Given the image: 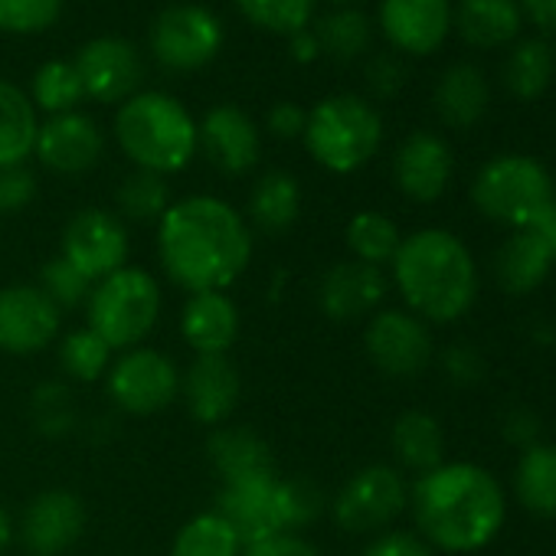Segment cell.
<instances>
[{"label":"cell","mask_w":556,"mask_h":556,"mask_svg":"<svg viewBox=\"0 0 556 556\" xmlns=\"http://www.w3.org/2000/svg\"><path fill=\"white\" fill-rule=\"evenodd\" d=\"M255 252L245 216L223 197L193 193L174 200L157 219V258L187 295L226 292L245 275Z\"/></svg>","instance_id":"obj_1"},{"label":"cell","mask_w":556,"mask_h":556,"mask_svg":"<svg viewBox=\"0 0 556 556\" xmlns=\"http://www.w3.org/2000/svg\"><path fill=\"white\" fill-rule=\"evenodd\" d=\"M413 520L429 546L475 553L504 527V491L491 471L471 462H442L409 491Z\"/></svg>","instance_id":"obj_2"},{"label":"cell","mask_w":556,"mask_h":556,"mask_svg":"<svg viewBox=\"0 0 556 556\" xmlns=\"http://www.w3.org/2000/svg\"><path fill=\"white\" fill-rule=\"evenodd\" d=\"M393 282L409 312L432 325L458 321L478 299V265L448 229H416L393 255Z\"/></svg>","instance_id":"obj_3"},{"label":"cell","mask_w":556,"mask_h":556,"mask_svg":"<svg viewBox=\"0 0 556 556\" xmlns=\"http://www.w3.org/2000/svg\"><path fill=\"white\" fill-rule=\"evenodd\" d=\"M115 141L135 170L177 174L197 154L193 115L164 92H135L115 115Z\"/></svg>","instance_id":"obj_4"},{"label":"cell","mask_w":556,"mask_h":556,"mask_svg":"<svg viewBox=\"0 0 556 556\" xmlns=\"http://www.w3.org/2000/svg\"><path fill=\"white\" fill-rule=\"evenodd\" d=\"M164 312L161 282L141 265H125L92 286L86 302V318L112 354L141 348L157 328Z\"/></svg>","instance_id":"obj_5"},{"label":"cell","mask_w":556,"mask_h":556,"mask_svg":"<svg viewBox=\"0 0 556 556\" xmlns=\"http://www.w3.org/2000/svg\"><path fill=\"white\" fill-rule=\"evenodd\" d=\"M302 141L325 170L354 174L380 151L383 122L361 96H328L308 112Z\"/></svg>","instance_id":"obj_6"},{"label":"cell","mask_w":556,"mask_h":556,"mask_svg":"<svg viewBox=\"0 0 556 556\" xmlns=\"http://www.w3.org/2000/svg\"><path fill=\"white\" fill-rule=\"evenodd\" d=\"M471 200L488 219L520 229L540 206L553 200V180L540 161L504 154L478 170L471 184Z\"/></svg>","instance_id":"obj_7"},{"label":"cell","mask_w":556,"mask_h":556,"mask_svg":"<svg viewBox=\"0 0 556 556\" xmlns=\"http://www.w3.org/2000/svg\"><path fill=\"white\" fill-rule=\"evenodd\" d=\"M105 396L125 416H157L180 396V367L157 348L122 351L105 374Z\"/></svg>","instance_id":"obj_8"},{"label":"cell","mask_w":556,"mask_h":556,"mask_svg":"<svg viewBox=\"0 0 556 556\" xmlns=\"http://www.w3.org/2000/svg\"><path fill=\"white\" fill-rule=\"evenodd\" d=\"M409 507V488L393 465L357 468L334 497H328L331 520L344 533H383Z\"/></svg>","instance_id":"obj_9"},{"label":"cell","mask_w":556,"mask_h":556,"mask_svg":"<svg viewBox=\"0 0 556 556\" xmlns=\"http://www.w3.org/2000/svg\"><path fill=\"white\" fill-rule=\"evenodd\" d=\"M151 53L170 73H197L210 66L223 47V24L200 4H170L151 24Z\"/></svg>","instance_id":"obj_10"},{"label":"cell","mask_w":556,"mask_h":556,"mask_svg":"<svg viewBox=\"0 0 556 556\" xmlns=\"http://www.w3.org/2000/svg\"><path fill=\"white\" fill-rule=\"evenodd\" d=\"M60 255L73 262L89 282H102V278L128 265L131 255L128 226L118 213L102 206L76 210L63 226Z\"/></svg>","instance_id":"obj_11"},{"label":"cell","mask_w":556,"mask_h":556,"mask_svg":"<svg viewBox=\"0 0 556 556\" xmlns=\"http://www.w3.org/2000/svg\"><path fill=\"white\" fill-rule=\"evenodd\" d=\"M89 510L73 488H47L34 494L17 520V543L27 556H66L86 533Z\"/></svg>","instance_id":"obj_12"},{"label":"cell","mask_w":556,"mask_h":556,"mask_svg":"<svg viewBox=\"0 0 556 556\" xmlns=\"http://www.w3.org/2000/svg\"><path fill=\"white\" fill-rule=\"evenodd\" d=\"M63 312L34 282L0 289V354L34 357L60 341Z\"/></svg>","instance_id":"obj_13"},{"label":"cell","mask_w":556,"mask_h":556,"mask_svg":"<svg viewBox=\"0 0 556 556\" xmlns=\"http://www.w3.org/2000/svg\"><path fill=\"white\" fill-rule=\"evenodd\" d=\"M364 348L370 364L393 380L419 377L432 361V334L426 321L403 308L377 312L367 321Z\"/></svg>","instance_id":"obj_14"},{"label":"cell","mask_w":556,"mask_h":556,"mask_svg":"<svg viewBox=\"0 0 556 556\" xmlns=\"http://www.w3.org/2000/svg\"><path fill=\"white\" fill-rule=\"evenodd\" d=\"M73 66L79 73L86 99H96L102 105L128 102L138 92L141 79H144L141 53L125 37H96V40H89L76 53Z\"/></svg>","instance_id":"obj_15"},{"label":"cell","mask_w":556,"mask_h":556,"mask_svg":"<svg viewBox=\"0 0 556 556\" xmlns=\"http://www.w3.org/2000/svg\"><path fill=\"white\" fill-rule=\"evenodd\" d=\"M190 419L197 426L216 429L232 422L242 403V377L229 354L193 357L187 370H180V396Z\"/></svg>","instance_id":"obj_16"},{"label":"cell","mask_w":556,"mask_h":556,"mask_svg":"<svg viewBox=\"0 0 556 556\" xmlns=\"http://www.w3.org/2000/svg\"><path fill=\"white\" fill-rule=\"evenodd\" d=\"M387 299V275L377 265L341 258L318 282V308L334 325H354L374 318Z\"/></svg>","instance_id":"obj_17"},{"label":"cell","mask_w":556,"mask_h":556,"mask_svg":"<svg viewBox=\"0 0 556 556\" xmlns=\"http://www.w3.org/2000/svg\"><path fill=\"white\" fill-rule=\"evenodd\" d=\"M197 151L226 177L249 174L262 157L258 125L236 105H216L197 122Z\"/></svg>","instance_id":"obj_18"},{"label":"cell","mask_w":556,"mask_h":556,"mask_svg":"<svg viewBox=\"0 0 556 556\" xmlns=\"http://www.w3.org/2000/svg\"><path fill=\"white\" fill-rule=\"evenodd\" d=\"M213 510L236 530L242 546L286 533L282 507H278V471L265 478L219 484Z\"/></svg>","instance_id":"obj_19"},{"label":"cell","mask_w":556,"mask_h":556,"mask_svg":"<svg viewBox=\"0 0 556 556\" xmlns=\"http://www.w3.org/2000/svg\"><path fill=\"white\" fill-rule=\"evenodd\" d=\"M102 151H105V138H102L99 125L83 112L50 115L40 125L37 148H34L40 164L63 177L89 174L102 161Z\"/></svg>","instance_id":"obj_20"},{"label":"cell","mask_w":556,"mask_h":556,"mask_svg":"<svg viewBox=\"0 0 556 556\" xmlns=\"http://www.w3.org/2000/svg\"><path fill=\"white\" fill-rule=\"evenodd\" d=\"M242 331V312L229 292H193L180 308V338L197 357L229 354Z\"/></svg>","instance_id":"obj_21"},{"label":"cell","mask_w":556,"mask_h":556,"mask_svg":"<svg viewBox=\"0 0 556 556\" xmlns=\"http://www.w3.org/2000/svg\"><path fill=\"white\" fill-rule=\"evenodd\" d=\"M393 177L396 187L416 200V203H432L445 193L452 180V151L448 144L432 135V131H416L409 135L396 157H393Z\"/></svg>","instance_id":"obj_22"},{"label":"cell","mask_w":556,"mask_h":556,"mask_svg":"<svg viewBox=\"0 0 556 556\" xmlns=\"http://www.w3.org/2000/svg\"><path fill=\"white\" fill-rule=\"evenodd\" d=\"M380 24L396 50L426 56L435 53L452 27L448 0H383Z\"/></svg>","instance_id":"obj_23"},{"label":"cell","mask_w":556,"mask_h":556,"mask_svg":"<svg viewBox=\"0 0 556 556\" xmlns=\"http://www.w3.org/2000/svg\"><path fill=\"white\" fill-rule=\"evenodd\" d=\"M206 458H210V465H213V471L219 475L223 484L265 478V475L278 471L271 445L255 429L239 426V422H226V426L210 429Z\"/></svg>","instance_id":"obj_24"},{"label":"cell","mask_w":556,"mask_h":556,"mask_svg":"<svg viewBox=\"0 0 556 556\" xmlns=\"http://www.w3.org/2000/svg\"><path fill=\"white\" fill-rule=\"evenodd\" d=\"M302 216V184L289 170H265L255 177L245 203V223L262 236H286Z\"/></svg>","instance_id":"obj_25"},{"label":"cell","mask_w":556,"mask_h":556,"mask_svg":"<svg viewBox=\"0 0 556 556\" xmlns=\"http://www.w3.org/2000/svg\"><path fill=\"white\" fill-rule=\"evenodd\" d=\"M556 265L553 252L527 229H514L510 239H504V245L497 249L494 258V275L497 286L510 295H530L533 289H540L546 282L549 268Z\"/></svg>","instance_id":"obj_26"},{"label":"cell","mask_w":556,"mask_h":556,"mask_svg":"<svg viewBox=\"0 0 556 556\" xmlns=\"http://www.w3.org/2000/svg\"><path fill=\"white\" fill-rule=\"evenodd\" d=\"M390 445H393L396 462L403 468L416 471V475H426V471L439 468L442 455H445L442 426L426 409H406L403 416H396L393 432H390Z\"/></svg>","instance_id":"obj_27"},{"label":"cell","mask_w":556,"mask_h":556,"mask_svg":"<svg viewBox=\"0 0 556 556\" xmlns=\"http://www.w3.org/2000/svg\"><path fill=\"white\" fill-rule=\"evenodd\" d=\"M40 118L24 89L0 79V167L24 164L37 148Z\"/></svg>","instance_id":"obj_28"},{"label":"cell","mask_w":556,"mask_h":556,"mask_svg":"<svg viewBox=\"0 0 556 556\" xmlns=\"http://www.w3.org/2000/svg\"><path fill=\"white\" fill-rule=\"evenodd\" d=\"M488 109V83L484 76L468 66L455 63L442 73L435 86V112L452 128H471Z\"/></svg>","instance_id":"obj_29"},{"label":"cell","mask_w":556,"mask_h":556,"mask_svg":"<svg viewBox=\"0 0 556 556\" xmlns=\"http://www.w3.org/2000/svg\"><path fill=\"white\" fill-rule=\"evenodd\" d=\"M455 27L471 47H501L520 30L517 0H458Z\"/></svg>","instance_id":"obj_30"},{"label":"cell","mask_w":556,"mask_h":556,"mask_svg":"<svg viewBox=\"0 0 556 556\" xmlns=\"http://www.w3.org/2000/svg\"><path fill=\"white\" fill-rule=\"evenodd\" d=\"M514 488L530 514L556 517V445L536 442L523 448L514 471Z\"/></svg>","instance_id":"obj_31"},{"label":"cell","mask_w":556,"mask_h":556,"mask_svg":"<svg viewBox=\"0 0 556 556\" xmlns=\"http://www.w3.org/2000/svg\"><path fill=\"white\" fill-rule=\"evenodd\" d=\"M344 239H348V249H351V258L357 262H367V265H390L400 242H403V232L400 226L380 213V210H361L348 219L344 226Z\"/></svg>","instance_id":"obj_32"},{"label":"cell","mask_w":556,"mask_h":556,"mask_svg":"<svg viewBox=\"0 0 556 556\" xmlns=\"http://www.w3.org/2000/svg\"><path fill=\"white\" fill-rule=\"evenodd\" d=\"M27 419L43 439H66L79 426V403L66 380H43L30 390Z\"/></svg>","instance_id":"obj_33"},{"label":"cell","mask_w":556,"mask_h":556,"mask_svg":"<svg viewBox=\"0 0 556 556\" xmlns=\"http://www.w3.org/2000/svg\"><path fill=\"white\" fill-rule=\"evenodd\" d=\"M170 556H242V540L210 507L184 520V527L174 533Z\"/></svg>","instance_id":"obj_34"},{"label":"cell","mask_w":556,"mask_h":556,"mask_svg":"<svg viewBox=\"0 0 556 556\" xmlns=\"http://www.w3.org/2000/svg\"><path fill=\"white\" fill-rule=\"evenodd\" d=\"M60 357V370L66 380L73 383H99L105 380L109 367H112V348L92 331V328H76L70 334L60 338L56 348Z\"/></svg>","instance_id":"obj_35"},{"label":"cell","mask_w":556,"mask_h":556,"mask_svg":"<svg viewBox=\"0 0 556 556\" xmlns=\"http://www.w3.org/2000/svg\"><path fill=\"white\" fill-rule=\"evenodd\" d=\"M118 216L128 223H157L170 200V187L167 177L151 174V170H135L118 184Z\"/></svg>","instance_id":"obj_36"},{"label":"cell","mask_w":556,"mask_h":556,"mask_svg":"<svg viewBox=\"0 0 556 556\" xmlns=\"http://www.w3.org/2000/svg\"><path fill=\"white\" fill-rule=\"evenodd\" d=\"M553 79V50L540 40H523L520 47H514V53L504 63V86L530 102L536 96H543V89Z\"/></svg>","instance_id":"obj_37"},{"label":"cell","mask_w":556,"mask_h":556,"mask_svg":"<svg viewBox=\"0 0 556 556\" xmlns=\"http://www.w3.org/2000/svg\"><path fill=\"white\" fill-rule=\"evenodd\" d=\"M34 109H43L47 115H66L76 112V105L86 99L79 73L66 60H50L37 70L34 76Z\"/></svg>","instance_id":"obj_38"},{"label":"cell","mask_w":556,"mask_h":556,"mask_svg":"<svg viewBox=\"0 0 556 556\" xmlns=\"http://www.w3.org/2000/svg\"><path fill=\"white\" fill-rule=\"evenodd\" d=\"M278 507L286 533H302L328 510V494L305 475H278Z\"/></svg>","instance_id":"obj_39"},{"label":"cell","mask_w":556,"mask_h":556,"mask_svg":"<svg viewBox=\"0 0 556 556\" xmlns=\"http://www.w3.org/2000/svg\"><path fill=\"white\" fill-rule=\"evenodd\" d=\"M242 17L268 34L292 37L299 30H308V21L315 14V0H236Z\"/></svg>","instance_id":"obj_40"},{"label":"cell","mask_w":556,"mask_h":556,"mask_svg":"<svg viewBox=\"0 0 556 556\" xmlns=\"http://www.w3.org/2000/svg\"><path fill=\"white\" fill-rule=\"evenodd\" d=\"M318 47L334 60H354L370 43V24L361 11H334L318 24Z\"/></svg>","instance_id":"obj_41"},{"label":"cell","mask_w":556,"mask_h":556,"mask_svg":"<svg viewBox=\"0 0 556 556\" xmlns=\"http://www.w3.org/2000/svg\"><path fill=\"white\" fill-rule=\"evenodd\" d=\"M43 295L60 308V312H76V308H86L89 295H92V286L89 278L73 265L66 262L63 255H50L40 268V282Z\"/></svg>","instance_id":"obj_42"},{"label":"cell","mask_w":556,"mask_h":556,"mask_svg":"<svg viewBox=\"0 0 556 556\" xmlns=\"http://www.w3.org/2000/svg\"><path fill=\"white\" fill-rule=\"evenodd\" d=\"M63 14V0H0V30L4 34H40L50 30Z\"/></svg>","instance_id":"obj_43"},{"label":"cell","mask_w":556,"mask_h":556,"mask_svg":"<svg viewBox=\"0 0 556 556\" xmlns=\"http://www.w3.org/2000/svg\"><path fill=\"white\" fill-rule=\"evenodd\" d=\"M37 174L27 164L0 167V219L27 210L37 200Z\"/></svg>","instance_id":"obj_44"},{"label":"cell","mask_w":556,"mask_h":556,"mask_svg":"<svg viewBox=\"0 0 556 556\" xmlns=\"http://www.w3.org/2000/svg\"><path fill=\"white\" fill-rule=\"evenodd\" d=\"M364 79H367V89L377 96V99H393L400 89H403V83H406V70H403V63L396 60V56H374L370 63H367V73H364Z\"/></svg>","instance_id":"obj_45"},{"label":"cell","mask_w":556,"mask_h":556,"mask_svg":"<svg viewBox=\"0 0 556 556\" xmlns=\"http://www.w3.org/2000/svg\"><path fill=\"white\" fill-rule=\"evenodd\" d=\"M364 556H432V546L406 530H383L370 540Z\"/></svg>","instance_id":"obj_46"},{"label":"cell","mask_w":556,"mask_h":556,"mask_svg":"<svg viewBox=\"0 0 556 556\" xmlns=\"http://www.w3.org/2000/svg\"><path fill=\"white\" fill-rule=\"evenodd\" d=\"M242 556H321V549L305 533H275L242 546Z\"/></svg>","instance_id":"obj_47"},{"label":"cell","mask_w":556,"mask_h":556,"mask_svg":"<svg viewBox=\"0 0 556 556\" xmlns=\"http://www.w3.org/2000/svg\"><path fill=\"white\" fill-rule=\"evenodd\" d=\"M442 367H445V377L455 380V383H462V387L478 383V380L484 377V361H481V354H478L475 348H468V344L448 348L445 357H442Z\"/></svg>","instance_id":"obj_48"},{"label":"cell","mask_w":556,"mask_h":556,"mask_svg":"<svg viewBox=\"0 0 556 556\" xmlns=\"http://www.w3.org/2000/svg\"><path fill=\"white\" fill-rule=\"evenodd\" d=\"M305 118L308 112L295 102H278L268 109V118H265V128L278 138V141H292V138H302L305 135Z\"/></svg>","instance_id":"obj_49"},{"label":"cell","mask_w":556,"mask_h":556,"mask_svg":"<svg viewBox=\"0 0 556 556\" xmlns=\"http://www.w3.org/2000/svg\"><path fill=\"white\" fill-rule=\"evenodd\" d=\"M536 432H540V419H536L530 409H514V413H507V419H504V435H507V442H517V445L530 448V445H536Z\"/></svg>","instance_id":"obj_50"},{"label":"cell","mask_w":556,"mask_h":556,"mask_svg":"<svg viewBox=\"0 0 556 556\" xmlns=\"http://www.w3.org/2000/svg\"><path fill=\"white\" fill-rule=\"evenodd\" d=\"M520 229H527V232H533L549 252H553V258H556V197L546 203V206H540Z\"/></svg>","instance_id":"obj_51"},{"label":"cell","mask_w":556,"mask_h":556,"mask_svg":"<svg viewBox=\"0 0 556 556\" xmlns=\"http://www.w3.org/2000/svg\"><path fill=\"white\" fill-rule=\"evenodd\" d=\"M289 56H292L295 63H302V66L315 63V60L321 56L318 37H315V34H308V30H299V34H292V37H289Z\"/></svg>","instance_id":"obj_52"},{"label":"cell","mask_w":556,"mask_h":556,"mask_svg":"<svg viewBox=\"0 0 556 556\" xmlns=\"http://www.w3.org/2000/svg\"><path fill=\"white\" fill-rule=\"evenodd\" d=\"M523 11L540 24L543 30H556V0H520Z\"/></svg>","instance_id":"obj_53"},{"label":"cell","mask_w":556,"mask_h":556,"mask_svg":"<svg viewBox=\"0 0 556 556\" xmlns=\"http://www.w3.org/2000/svg\"><path fill=\"white\" fill-rule=\"evenodd\" d=\"M17 540V520L11 517V510L0 504V556H4Z\"/></svg>","instance_id":"obj_54"},{"label":"cell","mask_w":556,"mask_h":556,"mask_svg":"<svg viewBox=\"0 0 556 556\" xmlns=\"http://www.w3.org/2000/svg\"><path fill=\"white\" fill-rule=\"evenodd\" d=\"M338 4H351V0H338Z\"/></svg>","instance_id":"obj_55"},{"label":"cell","mask_w":556,"mask_h":556,"mask_svg":"<svg viewBox=\"0 0 556 556\" xmlns=\"http://www.w3.org/2000/svg\"><path fill=\"white\" fill-rule=\"evenodd\" d=\"M553 197H556V193H553Z\"/></svg>","instance_id":"obj_56"}]
</instances>
